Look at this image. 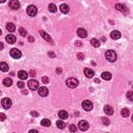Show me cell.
I'll list each match as a JSON object with an SVG mask.
<instances>
[{
	"label": "cell",
	"instance_id": "6da1fadb",
	"mask_svg": "<svg viewBox=\"0 0 133 133\" xmlns=\"http://www.w3.org/2000/svg\"><path fill=\"white\" fill-rule=\"evenodd\" d=\"M105 57L107 60L111 62L115 61L117 59V55L115 52L111 49L107 50L105 53Z\"/></svg>",
	"mask_w": 133,
	"mask_h": 133
},
{
	"label": "cell",
	"instance_id": "7a4b0ae2",
	"mask_svg": "<svg viewBox=\"0 0 133 133\" xmlns=\"http://www.w3.org/2000/svg\"><path fill=\"white\" fill-rule=\"evenodd\" d=\"M79 84V82L77 79L74 78H68L66 81V84L68 87L70 88H75Z\"/></svg>",
	"mask_w": 133,
	"mask_h": 133
},
{
	"label": "cell",
	"instance_id": "3957f363",
	"mask_svg": "<svg viewBox=\"0 0 133 133\" xmlns=\"http://www.w3.org/2000/svg\"><path fill=\"white\" fill-rule=\"evenodd\" d=\"M27 12L28 15L31 17H34L37 13V8L36 6L33 5H29L27 8Z\"/></svg>",
	"mask_w": 133,
	"mask_h": 133
},
{
	"label": "cell",
	"instance_id": "277c9868",
	"mask_svg": "<svg viewBox=\"0 0 133 133\" xmlns=\"http://www.w3.org/2000/svg\"><path fill=\"white\" fill-rule=\"evenodd\" d=\"M10 55L12 58L18 59L21 57L22 53L20 50L16 48H14L11 50Z\"/></svg>",
	"mask_w": 133,
	"mask_h": 133
},
{
	"label": "cell",
	"instance_id": "5b68a950",
	"mask_svg": "<svg viewBox=\"0 0 133 133\" xmlns=\"http://www.w3.org/2000/svg\"><path fill=\"white\" fill-rule=\"evenodd\" d=\"M82 106L84 110L86 111H90L93 109V104L91 101L88 100H85L82 102Z\"/></svg>",
	"mask_w": 133,
	"mask_h": 133
},
{
	"label": "cell",
	"instance_id": "8992f818",
	"mask_svg": "<svg viewBox=\"0 0 133 133\" xmlns=\"http://www.w3.org/2000/svg\"><path fill=\"white\" fill-rule=\"evenodd\" d=\"M28 87L31 90L36 91L39 86V82L35 80H30L28 82Z\"/></svg>",
	"mask_w": 133,
	"mask_h": 133
},
{
	"label": "cell",
	"instance_id": "52a82bcc",
	"mask_svg": "<svg viewBox=\"0 0 133 133\" xmlns=\"http://www.w3.org/2000/svg\"><path fill=\"white\" fill-rule=\"evenodd\" d=\"M78 126L79 129H80L81 131H86L89 128L90 124L88 122L85 120H82L79 123Z\"/></svg>",
	"mask_w": 133,
	"mask_h": 133
},
{
	"label": "cell",
	"instance_id": "ba28073f",
	"mask_svg": "<svg viewBox=\"0 0 133 133\" xmlns=\"http://www.w3.org/2000/svg\"><path fill=\"white\" fill-rule=\"evenodd\" d=\"M9 6L12 10H17L19 8L20 4V2L17 0H11L9 2Z\"/></svg>",
	"mask_w": 133,
	"mask_h": 133
},
{
	"label": "cell",
	"instance_id": "9c48e42d",
	"mask_svg": "<svg viewBox=\"0 0 133 133\" xmlns=\"http://www.w3.org/2000/svg\"><path fill=\"white\" fill-rule=\"evenodd\" d=\"M1 104L3 108L5 109L10 108L12 106V101L8 98H4L1 101Z\"/></svg>",
	"mask_w": 133,
	"mask_h": 133
},
{
	"label": "cell",
	"instance_id": "30bf717a",
	"mask_svg": "<svg viewBox=\"0 0 133 133\" xmlns=\"http://www.w3.org/2000/svg\"><path fill=\"white\" fill-rule=\"evenodd\" d=\"M48 90L45 86H42L40 87L39 90H38V94H39V95L40 96L42 97H47L48 96Z\"/></svg>",
	"mask_w": 133,
	"mask_h": 133
},
{
	"label": "cell",
	"instance_id": "8fae6325",
	"mask_svg": "<svg viewBox=\"0 0 133 133\" xmlns=\"http://www.w3.org/2000/svg\"><path fill=\"white\" fill-rule=\"evenodd\" d=\"M77 34L81 38H85L87 36V32L84 28H79L77 30Z\"/></svg>",
	"mask_w": 133,
	"mask_h": 133
},
{
	"label": "cell",
	"instance_id": "7c38bea8",
	"mask_svg": "<svg viewBox=\"0 0 133 133\" xmlns=\"http://www.w3.org/2000/svg\"><path fill=\"white\" fill-rule=\"evenodd\" d=\"M84 73L85 75L88 78H91L94 77L95 74L94 71L90 68H86L84 70Z\"/></svg>",
	"mask_w": 133,
	"mask_h": 133
},
{
	"label": "cell",
	"instance_id": "4fadbf2b",
	"mask_svg": "<svg viewBox=\"0 0 133 133\" xmlns=\"http://www.w3.org/2000/svg\"><path fill=\"white\" fill-rule=\"evenodd\" d=\"M115 8L119 11H121L123 12H128V9L126 5L123 4H116L115 6Z\"/></svg>",
	"mask_w": 133,
	"mask_h": 133
},
{
	"label": "cell",
	"instance_id": "5bb4252c",
	"mask_svg": "<svg viewBox=\"0 0 133 133\" xmlns=\"http://www.w3.org/2000/svg\"><path fill=\"white\" fill-rule=\"evenodd\" d=\"M40 33L41 34V36H42L44 40H45L47 42L49 43H51L53 42V40L52 39L51 37H50L48 34H47L45 32H44V31L40 30Z\"/></svg>",
	"mask_w": 133,
	"mask_h": 133
},
{
	"label": "cell",
	"instance_id": "9a60e30c",
	"mask_svg": "<svg viewBox=\"0 0 133 133\" xmlns=\"http://www.w3.org/2000/svg\"><path fill=\"white\" fill-rule=\"evenodd\" d=\"M5 39L6 42L7 43H8L9 44H12L15 43L16 41V37L12 34H8L6 36Z\"/></svg>",
	"mask_w": 133,
	"mask_h": 133
},
{
	"label": "cell",
	"instance_id": "2e32d148",
	"mask_svg": "<svg viewBox=\"0 0 133 133\" xmlns=\"http://www.w3.org/2000/svg\"><path fill=\"white\" fill-rule=\"evenodd\" d=\"M103 111L107 115H111L113 114L114 111L112 108L110 106L106 105L103 108Z\"/></svg>",
	"mask_w": 133,
	"mask_h": 133
},
{
	"label": "cell",
	"instance_id": "e0dca14e",
	"mask_svg": "<svg viewBox=\"0 0 133 133\" xmlns=\"http://www.w3.org/2000/svg\"><path fill=\"white\" fill-rule=\"evenodd\" d=\"M110 36L112 39L114 40H118L120 39L121 36V34L119 31L115 30L113 31L111 33H110Z\"/></svg>",
	"mask_w": 133,
	"mask_h": 133
},
{
	"label": "cell",
	"instance_id": "ac0fdd59",
	"mask_svg": "<svg viewBox=\"0 0 133 133\" xmlns=\"http://www.w3.org/2000/svg\"><path fill=\"white\" fill-rule=\"evenodd\" d=\"M101 77L106 81H109L112 78V74L109 72H104L101 74Z\"/></svg>",
	"mask_w": 133,
	"mask_h": 133
},
{
	"label": "cell",
	"instance_id": "d6986e66",
	"mask_svg": "<svg viewBox=\"0 0 133 133\" xmlns=\"http://www.w3.org/2000/svg\"><path fill=\"white\" fill-rule=\"evenodd\" d=\"M18 77L20 79H21V80H25L28 78V75L27 74V72H26L24 70H21L18 72Z\"/></svg>",
	"mask_w": 133,
	"mask_h": 133
},
{
	"label": "cell",
	"instance_id": "ffe728a7",
	"mask_svg": "<svg viewBox=\"0 0 133 133\" xmlns=\"http://www.w3.org/2000/svg\"><path fill=\"white\" fill-rule=\"evenodd\" d=\"M69 6L66 4H62L60 6V10L64 14H68L69 12Z\"/></svg>",
	"mask_w": 133,
	"mask_h": 133
},
{
	"label": "cell",
	"instance_id": "44dd1931",
	"mask_svg": "<svg viewBox=\"0 0 133 133\" xmlns=\"http://www.w3.org/2000/svg\"><path fill=\"white\" fill-rule=\"evenodd\" d=\"M12 83H13V81H12V79L9 78H6L4 79L3 81V85L6 87L11 86Z\"/></svg>",
	"mask_w": 133,
	"mask_h": 133
},
{
	"label": "cell",
	"instance_id": "7402d4cb",
	"mask_svg": "<svg viewBox=\"0 0 133 133\" xmlns=\"http://www.w3.org/2000/svg\"><path fill=\"white\" fill-rule=\"evenodd\" d=\"M69 115L68 112L65 110H61L58 112V116L62 120H66L68 118Z\"/></svg>",
	"mask_w": 133,
	"mask_h": 133
},
{
	"label": "cell",
	"instance_id": "603a6c76",
	"mask_svg": "<svg viewBox=\"0 0 133 133\" xmlns=\"http://www.w3.org/2000/svg\"><path fill=\"white\" fill-rule=\"evenodd\" d=\"M91 44L93 47H95V48H98L100 45V41L96 38H93V39L91 40Z\"/></svg>",
	"mask_w": 133,
	"mask_h": 133
},
{
	"label": "cell",
	"instance_id": "cb8c5ba5",
	"mask_svg": "<svg viewBox=\"0 0 133 133\" xmlns=\"http://www.w3.org/2000/svg\"><path fill=\"white\" fill-rule=\"evenodd\" d=\"M41 125L44 127H49L51 125V122L48 119H44L41 121Z\"/></svg>",
	"mask_w": 133,
	"mask_h": 133
},
{
	"label": "cell",
	"instance_id": "d4e9b609",
	"mask_svg": "<svg viewBox=\"0 0 133 133\" xmlns=\"http://www.w3.org/2000/svg\"><path fill=\"white\" fill-rule=\"evenodd\" d=\"M121 114L122 116L124 118H127L130 115V111L127 108H123L121 110Z\"/></svg>",
	"mask_w": 133,
	"mask_h": 133
},
{
	"label": "cell",
	"instance_id": "484cf974",
	"mask_svg": "<svg viewBox=\"0 0 133 133\" xmlns=\"http://www.w3.org/2000/svg\"><path fill=\"white\" fill-rule=\"evenodd\" d=\"M0 66H1V70L2 72H6L8 71L9 67L8 65L6 63L4 62H2L1 63V65H0Z\"/></svg>",
	"mask_w": 133,
	"mask_h": 133
},
{
	"label": "cell",
	"instance_id": "4316f807",
	"mask_svg": "<svg viewBox=\"0 0 133 133\" xmlns=\"http://www.w3.org/2000/svg\"><path fill=\"white\" fill-rule=\"evenodd\" d=\"M6 29L10 32H13L15 31L16 28L15 25L12 23H8L6 24Z\"/></svg>",
	"mask_w": 133,
	"mask_h": 133
},
{
	"label": "cell",
	"instance_id": "83f0119b",
	"mask_svg": "<svg viewBox=\"0 0 133 133\" xmlns=\"http://www.w3.org/2000/svg\"><path fill=\"white\" fill-rule=\"evenodd\" d=\"M48 10L50 12L54 13V12H56L57 11V8L56 6L54 4L50 3L48 5Z\"/></svg>",
	"mask_w": 133,
	"mask_h": 133
},
{
	"label": "cell",
	"instance_id": "f1b7e54d",
	"mask_svg": "<svg viewBox=\"0 0 133 133\" xmlns=\"http://www.w3.org/2000/svg\"><path fill=\"white\" fill-rule=\"evenodd\" d=\"M56 125H57V126L59 129H61L65 128L66 127V124L65 122L64 121H61V120H58V121H57Z\"/></svg>",
	"mask_w": 133,
	"mask_h": 133
},
{
	"label": "cell",
	"instance_id": "f546056e",
	"mask_svg": "<svg viewBox=\"0 0 133 133\" xmlns=\"http://www.w3.org/2000/svg\"><path fill=\"white\" fill-rule=\"evenodd\" d=\"M19 33L20 35L21 36L24 37L27 36V31L26 29H24L23 28H20L19 29Z\"/></svg>",
	"mask_w": 133,
	"mask_h": 133
},
{
	"label": "cell",
	"instance_id": "4dcf8cb0",
	"mask_svg": "<svg viewBox=\"0 0 133 133\" xmlns=\"http://www.w3.org/2000/svg\"><path fill=\"white\" fill-rule=\"evenodd\" d=\"M101 120L103 125H104L105 126H108L109 125L110 120L109 119L106 118V117H102V118H101Z\"/></svg>",
	"mask_w": 133,
	"mask_h": 133
},
{
	"label": "cell",
	"instance_id": "1f68e13d",
	"mask_svg": "<svg viewBox=\"0 0 133 133\" xmlns=\"http://www.w3.org/2000/svg\"><path fill=\"white\" fill-rule=\"evenodd\" d=\"M69 131L71 132H75L77 131V128L74 124H71L69 126Z\"/></svg>",
	"mask_w": 133,
	"mask_h": 133
},
{
	"label": "cell",
	"instance_id": "d6a6232c",
	"mask_svg": "<svg viewBox=\"0 0 133 133\" xmlns=\"http://www.w3.org/2000/svg\"><path fill=\"white\" fill-rule=\"evenodd\" d=\"M133 91H128L126 94V97L127 98V99L130 100L131 101H133Z\"/></svg>",
	"mask_w": 133,
	"mask_h": 133
},
{
	"label": "cell",
	"instance_id": "836d02e7",
	"mask_svg": "<svg viewBox=\"0 0 133 133\" xmlns=\"http://www.w3.org/2000/svg\"><path fill=\"white\" fill-rule=\"evenodd\" d=\"M84 57L85 56L83 53H79L77 54V58L80 60H83L84 59Z\"/></svg>",
	"mask_w": 133,
	"mask_h": 133
},
{
	"label": "cell",
	"instance_id": "e575fe53",
	"mask_svg": "<svg viewBox=\"0 0 133 133\" xmlns=\"http://www.w3.org/2000/svg\"><path fill=\"white\" fill-rule=\"evenodd\" d=\"M42 82L43 84H47L49 83V79L47 77H43L42 78Z\"/></svg>",
	"mask_w": 133,
	"mask_h": 133
},
{
	"label": "cell",
	"instance_id": "d590c367",
	"mask_svg": "<svg viewBox=\"0 0 133 133\" xmlns=\"http://www.w3.org/2000/svg\"><path fill=\"white\" fill-rule=\"evenodd\" d=\"M29 76L31 78H34L36 76V71L34 70H30L29 72Z\"/></svg>",
	"mask_w": 133,
	"mask_h": 133
},
{
	"label": "cell",
	"instance_id": "8d00e7d4",
	"mask_svg": "<svg viewBox=\"0 0 133 133\" xmlns=\"http://www.w3.org/2000/svg\"><path fill=\"white\" fill-rule=\"evenodd\" d=\"M17 86L19 88H23L24 87V86H25L24 83V82H22V81H18L17 82Z\"/></svg>",
	"mask_w": 133,
	"mask_h": 133
},
{
	"label": "cell",
	"instance_id": "74e56055",
	"mask_svg": "<svg viewBox=\"0 0 133 133\" xmlns=\"http://www.w3.org/2000/svg\"><path fill=\"white\" fill-rule=\"evenodd\" d=\"M6 119V116L5 114L3 113H0V120H1L2 122L5 121Z\"/></svg>",
	"mask_w": 133,
	"mask_h": 133
},
{
	"label": "cell",
	"instance_id": "f35d334b",
	"mask_svg": "<svg viewBox=\"0 0 133 133\" xmlns=\"http://www.w3.org/2000/svg\"><path fill=\"white\" fill-rule=\"evenodd\" d=\"M30 115L34 117H38L39 116V114L36 111H31L30 112Z\"/></svg>",
	"mask_w": 133,
	"mask_h": 133
},
{
	"label": "cell",
	"instance_id": "ab89813d",
	"mask_svg": "<svg viewBox=\"0 0 133 133\" xmlns=\"http://www.w3.org/2000/svg\"><path fill=\"white\" fill-rule=\"evenodd\" d=\"M48 56L50 58H55V57H56V55H55V53L53 52H52V51L49 52L48 53Z\"/></svg>",
	"mask_w": 133,
	"mask_h": 133
},
{
	"label": "cell",
	"instance_id": "60d3db41",
	"mask_svg": "<svg viewBox=\"0 0 133 133\" xmlns=\"http://www.w3.org/2000/svg\"><path fill=\"white\" fill-rule=\"evenodd\" d=\"M75 45L77 47H81L82 46V43L80 41H77L75 42Z\"/></svg>",
	"mask_w": 133,
	"mask_h": 133
},
{
	"label": "cell",
	"instance_id": "b9f144b4",
	"mask_svg": "<svg viewBox=\"0 0 133 133\" xmlns=\"http://www.w3.org/2000/svg\"><path fill=\"white\" fill-rule=\"evenodd\" d=\"M28 40L30 43H33V42H34L35 39H34V37L33 36H29V37H28Z\"/></svg>",
	"mask_w": 133,
	"mask_h": 133
},
{
	"label": "cell",
	"instance_id": "7bdbcfd3",
	"mask_svg": "<svg viewBox=\"0 0 133 133\" xmlns=\"http://www.w3.org/2000/svg\"><path fill=\"white\" fill-rule=\"evenodd\" d=\"M62 69L60 68H57L56 69V73H57V74H61V72H62Z\"/></svg>",
	"mask_w": 133,
	"mask_h": 133
},
{
	"label": "cell",
	"instance_id": "ee69618b",
	"mask_svg": "<svg viewBox=\"0 0 133 133\" xmlns=\"http://www.w3.org/2000/svg\"><path fill=\"white\" fill-rule=\"evenodd\" d=\"M94 82H95L96 83L99 84V83H100V80H99V79H98V78H96V79H94Z\"/></svg>",
	"mask_w": 133,
	"mask_h": 133
},
{
	"label": "cell",
	"instance_id": "f6af8a7d",
	"mask_svg": "<svg viewBox=\"0 0 133 133\" xmlns=\"http://www.w3.org/2000/svg\"><path fill=\"white\" fill-rule=\"evenodd\" d=\"M3 47H4V45H3V44L2 42H1V50H2Z\"/></svg>",
	"mask_w": 133,
	"mask_h": 133
},
{
	"label": "cell",
	"instance_id": "bcb514c9",
	"mask_svg": "<svg viewBox=\"0 0 133 133\" xmlns=\"http://www.w3.org/2000/svg\"><path fill=\"white\" fill-rule=\"evenodd\" d=\"M30 133L31 132H36V133H38V132L37 131H36V130H31L30 131H29Z\"/></svg>",
	"mask_w": 133,
	"mask_h": 133
}]
</instances>
